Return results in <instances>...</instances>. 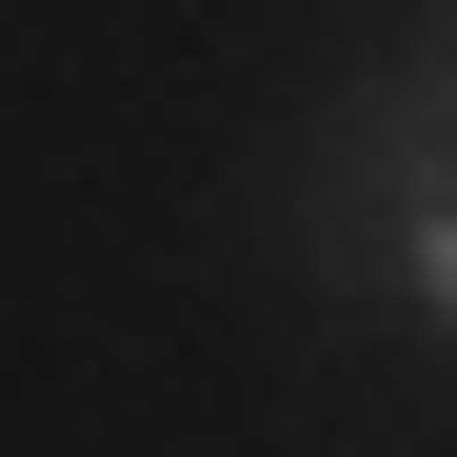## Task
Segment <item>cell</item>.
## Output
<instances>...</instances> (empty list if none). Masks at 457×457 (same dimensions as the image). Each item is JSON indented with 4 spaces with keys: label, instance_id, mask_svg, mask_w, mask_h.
<instances>
[{
    "label": "cell",
    "instance_id": "obj_1",
    "mask_svg": "<svg viewBox=\"0 0 457 457\" xmlns=\"http://www.w3.org/2000/svg\"><path fill=\"white\" fill-rule=\"evenodd\" d=\"M338 239H358V259L457 338V160H437L418 120H358V199H338Z\"/></svg>",
    "mask_w": 457,
    "mask_h": 457
},
{
    "label": "cell",
    "instance_id": "obj_2",
    "mask_svg": "<svg viewBox=\"0 0 457 457\" xmlns=\"http://www.w3.org/2000/svg\"><path fill=\"white\" fill-rule=\"evenodd\" d=\"M378 120H418V139H437V160H457V21L418 40V80H398V100H378Z\"/></svg>",
    "mask_w": 457,
    "mask_h": 457
}]
</instances>
